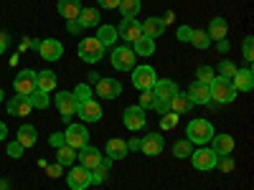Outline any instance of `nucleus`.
Masks as SVG:
<instances>
[{"mask_svg": "<svg viewBox=\"0 0 254 190\" xmlns=\"http://www.w3.org/2000/svg\"><path fill=\"white\" fill-rule=\"evenodd\" d=\"M178 84L171 81V79H158L155 81V87H153V94H155V101H153V109L158 114H165V112H171V101L173 96L178 94Z\"/></svg>", "mask_w": 254, "mask_h": 190, "instance_id": "obj_1", "label": "nucleus"}, {"mask_svg": "<svg viewBox=\"0 0 254 190\" xmlns=\"http://www.w3.org/2000/svg\"><path fill=\"white\" fill-rule=\"evenodd\" d=\"M214 135H216V130H214V124H211L208 119H190L186 124V140L190 144H198V147L208 144Z\"/></svg>", "mask_w": 254, "mask_h": 190, "instance_id": "obj_2", "label": "nucleus"}, {"mask_svg": "<svg viewBox=\"0 0 254 190\" xmlns=\"http://www.w3.org/2000/svg\"><path fill=\"white\" fill-rule=\"evenodd\" d=\"M208 89H211V104H231L239 96V92L231 87V81H226L221 76H216L214 81H211Z\"/></svg>", "mask_w": 254, "mask_h": 190, "instance_id": "obj_3", "label": "nucleus"}, {"mask_svg": "<svg viewBox=\"0 0 254 190\" xmlns=\"http://www.w3.org/2000/svg\"><path fill=\"white\" fill-rule=\"evenodd\" d=\"M135 61H137V56L130 46H115L112 53H110V63H112L115 71H132Z\"/></svg>", "mask_w": 254, "mask_h": 190, "instance_id": "obj_4", "label": "nucleus"}, {"mask_svg": "<svg viewBox=\"0 0 254 190\" xmlns=\"http://www.w3.org/2000/svg\"><path fill=\"white\" fill-rule=\"evenodd\" d=\"M79 58L84 63H99L104 58V46L92 36V38H81L79 41Z\"/></svg>", "mask_w": 254, "mask_h": 190, "instance_id": "obj_5", "label": "nucleus"}, {"mask_svg": "<svg viewBox=\"0 0 254 190\" xmlns=\"http://www.w3.org/2000/svg\"><path fill=\"white\" fill-rule=\"evenodd\" d=\"M190 165L196 167V170H201V173H206V170H214L216 167V160H219V155L211 150V147H206V144H201L198 150H193L190 152Z\"/></svg>", "mask_w": 254, "mask_h": 190, "instance_id": "obj_6", "label": "nucleus"}, {"mask_svg": "<svg viewBox=\"0 0 254 190\" xmlns=\"http://www.w3.org/2000/svg\"><path fill=\"white\" fill-rule=\"evenodd\" d=\"M158 81V74L153 66H147V63H142V66H135L132 69V87L145 92V89H153Z\"/></svg>", "mask_w": 254, "mask_h": 190, "instance_id": "obj_7", "label": "nucleus"}, {"mask_svg": "<svg viewBox=\"0 0 254 190\" xmlns=\"http://www.w3.org/2000/svg\"><path fill=\"white\" fill-rule=\"evenodd\" d=\"M66 185L71 190H87L92 185V170H87L84 165H71V170L66 175Z\"/></svg>", "mask_w": 254, "mask_h": 190, "instance_id": "obj_8", "label": "nucleus"}, {"mask_svg": "<svg viewBox=\"0 0 254 190\" xmlns=\"http://www.w3.org/2000/svg\"><path fill=\"white\" fill-rule=\"evenodd\" d=\"M64 142H66L69 147H74V150H81L84 144H89V132L84 124H71L66 127V132H64Z\"/></svg>", "mask_w": 254, "mask_h": 190, "instance_id": "obj_9", "label": "nucleus"}, {"mask_svg": "<svg viewBox=\"0 0 254 190\" xmlns=\"http://www.w3.org/2000/svg\"><path fill=\"white\" fill-rule=\"evenodd\" d=\"M122 124H125L130 132H140V130H145V124H147L145 109H140L137 104L127 107V109H125V114H122Z\"/></svg>", "mask_w": 254, "mask_h": 190, "instance_id": "obj_10", "label": "nucleus"}, {"mask_svg": "<svg viewBox=\"0 0 254 190\" xmlns=\"http://www.w3.org/2000/svg\"><path fill=\"white\" fill-rule=\"evenodd\" d=\"M13 89L18 96H28L31 92H36V71H31V69L18 71L15 81H13Z\"/></svg>", "mask_w": 254, "mask_h": 190, "instance_id": "obj_11", "label": "nucleus"}, {"mask_svg": "<svg viewBox=\"0 0 254 190\" xmlns=\"http://www.w3.org/2000/svg\"><path fill=\"white\" fill-rule=\"evenodd\" d=\"M56 109L61 114L64 122H71V117L76 114V99L71 92H56Z\"/></svg>", "mask_w": 254, "mask_h": 190, "instance_id": "obj_12", "label": "nucleus"}, {"mask_svg": "<svg viewBox=\"0 0 254 190\" xmlns=\"http://www.w3.org/2000/svg\"><path fill=\"white\" fill-rule=\"evenodd\" d=\"M117 36L125 38L127 44H132V41H137L142 36V26H140V20L137 18H122L120 20V26H117Z\"/></svg>", "mask_w": 254, "mask_h": 190, "instance_id": "obj_13", "label": "nucleus"}, {"mask_svg": "<svg viewBox=\"0 0 254 190\" xmlns=\"http://www.w3.org/2000/svg\"><path fill=\"white\" fill-rule=\"evenodd\" d=\"M163 150H165V140L158 132H150L140 140V152H145L147 157H158Z\"/></svg>", "mask_w": 254, "mask_h": 190, "instance_id": "obj_14", "label": "nucleus"}, {"mask_svg": "<svg viewBox=\"0 0 254 190\" xmlns=\"http://www.w3.org/2000/svg\"><path fill=\"white\" fill-rule=\"evenodd\" d=\"M38 53H41L44 61H59L64 56V44L56 41V38H44L38 44Z\"/></svg>", "mask_w": 254, "mask_h": 190, "instance_id": "obj_15", "label": "nucleus"}, {"mask_svg": "<svg viewBox=\"0 0 254 190\" xmlns=\"http://www.w3.org/2000/svg\"><path fill=\"white\" fill-rule=\"evenodd\" d=\"M76 160H79V165L87 167V170H94V167H99V162H102V152L92 144H84L81 150H76Z\"/></svg>", "mask_w": 254, "mask_h": 190, "instance_id": "obj_16", "label": "nucleus"}, {"mask_svg": "<svg viewBox=\"0 0 254 190\" xmlns=\"http://www.w3.org/2000/svg\"><path fill=\"white\" fill-rule=\"evenodd\" d=\"M231 87L237 92L247 94L254 89V74H252V66H244V69H237V74L231 76Z\"/></svg>", "mask_w": 254, "mask_h": 190, "instance_id": "obj_17", "label": "nucleus"}, {"mask_svg": "<svg viewBox=\"0 0 254 190\" xmlns=\"http://www.w3.org/2000/svg\"><path fill=\"white\" fill-rule=\"evenodd\" d=\"M122 94V84L117 79H110V76H104L97 81V96L102 99H117Z\"/></svg>", "mask_w": 254, "mask_h": 190, "instance_id": "obj_18", "label": "nucleus"}, {"mask_svg": "<svg viewBox=\"0 0 254 190\" xmlns=\"http://www.w3.org/2000/svg\"><path fill=\"white\" fill-rule=\"evenodd\" d=\"M76 114L84 122H99L102 119V107L97 104V99H87V101L76 104Z\"/></svg>", "mask_w": 254, "mask_h": 190, "instance_id": "obj_19", "label": "nucleus"}, {"mask_svg": "<svg viewBox=\"0 0 254 190\" xmlns=\"http://www.w3.org/2000/svg\"><path fill=\"white\" fill-rule=\"evenodd\" d=\"M188 99L193 101V104H201V107H206V104H211V89H208V84H201V81H193L188 87Z\"/></svg>", "mask_w": 254, "mask_h": 190, "instance_id": "obj_20", "label": "nucleus"}, {"mask_svg": "<svg viewBox=\"0 0 254 190\" xmlns=\"http://www.w3.org/2000/svg\"><path fill=\"white\" fill-rule=\"evenodd\" d=\"M211 150H214L219 157H226V155H231V152H234V137H231V135H226V132H221V135H214V137H211Z\"/></svg>", "mask_w": 254, "mask_h": 190, "instance_id": "obj_21", "label": "nucleus"}, {"mask_svg": "<svg viewBox=\"0 0 254 190\" xmlns=\"http://www.w3.org/2000/svg\"><path fill=\"white\" fill-rule=\"evenodd\" d=\"M104 152H107V157L115 162V160H125L130 150H127V142L125 140L112 137V140H107V144H104Z\"/></svg>", "mask_w": 254, "mask_h": 190, "instance_id": "obj_22", "label": "nucleus"}, {"mask_svg": "<svg viewBox=\"0 0 254 190\" xmlns=\"http://www.w3.org/2000/svg\"><path fill=\"white\" fill-rule=\"evenodd\" d=\"M140 26H142V36L153 38V41H155L158 36L165 33V20H163V18H155V15H153V18H147V20H142Z\"/></svg>", "mask_w": 254, "mask_h": 190, "instance_id": "obj_23", "label": "nucleus"}, {"mask_svg": "<svg viewBox=\"0 0 254 190\" xmlns=\"http://www.w3.org/2000/svg\"><path fill=\"white\" fill-rule=\"evenodd\" d=\"M31 101H28V96H13L10 101H8V114L10 117H28L31 114Z\"/></svg>", "mask_w": 254, "mask_h": 190, "instance_id": "obj_24", "label": "nucleus"}, {"mask_svg": "<svg viewBox=\"0 0 254 190\" xmlns=\"http://www.w3.org/2000/svg\"><path fill=\"white\" fill-rule=\"evenodd\" d=\"M208 38L211 41H224L226 36H229V23L221 18V15H216V18H211V23H208Z\"/></svg>", "mask_w": 254, "mask_h": 190, "instance_id": "obj_25", "label": "nucleus"}, {"mask_svg": "<svg viewBox=\"0 0 254 190\" xmlns=\"http://www.w3.org/2000/svg\"><path fill=\"white\" fill-rule=\"evenodd\" d=\"M59 15H64L66 20H76L79 18V13H81V0H59Z\"/></svg>", "mask_w": 254, "mask_h": 190, "instance_id": "obj_26", "label": "nucleus"}, {"mask_svg": "<svg viewBox=\"0 0 254 190\" xmlns=\"http://www.w3.org/2000/svg\"><path fill=\"white\" fill-rule=\"evenodd\" d=\"M36 89L46 92V94H51V92L56 89V74H54L51 69L38 71V74H36Z\"/></svg>", "mask_w": 254, "mask_h": 190, "instance_id": "obj_27", "label": "nucleus"}, {"mask_svg": "<svg viewBox=\"0 0 254 190\" xmlns=\"http://www.w3.org/2000/svg\"><path fill=\"white\" fill-rule=\"evenodd\" d=\"M190 109H193V101L188 99L186 92H178V94L173 96V101H171V112L181 117V114H188Z\"/></svg>", "mask_w": 254, "mask_h": 190, "instance_id": "obj_28", "label": "nucleus"}, {"mask_svg": "<svg viewBox=\"0 0 254 190\" xmlns=\"http://www.w3.org/2000/svg\"><path fill=\"white\" fill-rule=\"evenodd\" d=\"M23 147H36V140H38V132H36V127L33 124H20V130H18V137H15Z\"/></svg>", "mask_w": 254, "mask_h": 190, "instance_id": "obj_29", "label": "nucleus"}, {"mask_svg": "<svg viewBox=\"0 0 254 190\" xmlns=\"http://www.w3.org/2000/svg\"><path fill=\"white\" fill-rule=\"evenodd\" d=\"M132 51H135V56H153L155 53V41L147 38V36H140L137 41H132Z\"/></svg>", "mask_w": 254, "mask_h": 190, "instance_id": "obj_30", "label": "nucleus"}, {"mask_svg": "<svg viewBox=\"0 0 254 190\" xmlns=\"http://www.w3.org/2000/svg\"><path fill=\"white\" fill-rule=\"evenodd\" d=\"M99 44L107 48V46H112L115 41H117V26H97V36H94Z\"/></svg>", "mask_w": 254, "mask_h": 190, "instance_id": "obj_31", "label": "nucleus"}, {"mask_svg": "<svg viewBox=\"0 0 254 190\" xmlns=\"http://www.w3.org/2000/svg\"><path fill=\"white\" fill-rule=\"evenodd\" d=\"M99 13H97V8H81V13H79V26L81 28H94V26H99Z\"/></svg>", "mask_w": 254, "mask_h": 190, "instance_id": "obj_32", "label": "nucleus"}, {"mask_svg": "<svg viewBox=\"0 0 254 190\" xmlns=\"http://www.w3.org/2000/svg\"><path fill=\"white\" fill-rule=\"evenodd\" d=\"M56 162H59L61 167H71V165H76V150H74V147H69V144L59 147V150H56Z\"/></svg>", "mask_w": 254, "mask_h": 190, "instance_id": "obj_33", "label": "nucleus"}, {"mask_svg": "<svg viewBox=\"0 0 254 190\" xmlns=\"http://www.w3.org/2000/svg\"><path fill=\"white\" fill-rule=\"evenodd\" d=\"M28 101H31V107H33V109H49V107H51L49 94H46V92H41V89L31 92V94H28Z\"/></svg>", "mask_w": 254, "mask_h": 190, "instance_id": "obj_34", "label": "nucleus"}, {"mask_svg": "<svg viewBox=\"0 0 254 190\" xmlns=\"http://www.w3.org/2000/svg\"><path fill=\"white\" fill-rule=\"evenodd\" d=\"M120 13H122V18H135L137 13H140V8H142V3L140 0H120Z\"/></svg>", "mask_w": 254, "mask_h": 190, "instance_id": "obj_35", "label": "nucleus"}, {"mask_svg": "<svg viewBox=\"0 0 254 190\" xmlns=\"http://www.w3.org/2000/svg\"><path fill=\"white\" fill-rule=\"evenodd\" d=\"M190 152H193V144H190L188 140H178L173 144V157H178V160H188Z\"/></svg>", "mask_w": 254, "mask_h": 190, "instance_id": "obj_36", "label": "nucleus"}, {"mask_svg": "<svg viewBox=\"0 0 254 190\" xmlns=\"http://www.w3.org/2000/svg\"><path fill=\"white\" fill-rule=\"evenodd\" d=\"M190 44H193L196 48H201V51H206V48L211 46V38H208V33H206V31L193 28V36H190Z\"/></svg>", "mask_w": 254, "mask_h": 190, "instance_id": "obj_37", "label": "nucleus"}, {"mask_svg": "<svg viewBox=\"0 0 254 190\" xmlns=\"http://www.w3.org/2000/svg\"><path fill=\"white\" fill-rule=\"evenodd\" d=\"M71 94H74L76 104H81V101H87V99H92V87H89V84H76V89H74Z\"/></svg>", "mask_w": 254, "mask_h": 190, "instance_id": "obj_38", "label": "nucleus"}, {"mask_svg": "<svg viewBox=\"0 0 254 190\" xmlns=\"http://www.w3.org/2000/svg\"><path fill=\"white\" fill-rule=\"evenodd\" d=\"M196 81H201V84H211V81H214L216 79V71L214 69H211V66H206V63H203V66H198L196 69Z\"/></svg>", "mask_w": 254, "mask_h": 190, "instance_id": "obj_39", "label": "nucleus"}, {"mask_svg": "<svg viewBox=\"0 0 254 190\" xmlns=\"http://www.w3.org/2000/svg\"><path fill=\"white\" fill-rule=\"evenodd\" d=\"M237 69H239V66H234V63H231V61L226 58V61H221V63H219V76H221V79H226V81H231V76L237 74Z\"/></svg>", "mask_w": 254, "mask_h": 190, "instance_id": "obj_40", "label": "nucleus"}, {"mask_svg": "<svg viewBox=\"0 0 254 190\" xmlns=\"http://www.w3.org/2000/svg\"><path fill=\"white\" fill-rule=\"evenodd\" d=\"M176 124H178V114H173V112H165V114H160V130H163V132L173 130Z\"/></svg>", "mask_w": 254, "mask_h": 190, "instance_id": "obj_41", "label": "nucleus"}, {"mask_svg": "<svg viewBox=\"0 0 254 190\" xmlns=\"http://www.w3.org/2000/svg\"><path fill=\"white\" fill-rule=\"evenodd\" d=\"M242 53H244V61H247V66L254 61V38L247 36L244 38V44H242Z\"/></svg>", "mask_w": 254, "mask_h": 190, "instance_id": "obj_42", "label": "nucleus"}, {"mask_svg": "<svg viewBox=\"0 0 254 190\" xmlns=\"http://www.w3.org/2000/svg\"><path fill=\"white\" fill-rule=\"evenodd\" d=\"M153 101H155L153 89H145V92H140V104H137V107L147 112V109H153Z\"/></svg>", "mask_w": 254, "mask_h": 190, "instance_id": "obj_43", "label": "nucleus"}, {"mask_svg": "<svg viewBox=\"0 0 254 190\" xmlns=\"http://www.w3.org/2000/svg\"><path fill=\"white\" fill-rule=\"evenodd\" d=\"M176 36H178L181 44H190V36H193V28H190V26H178Z\"/></svg>", "mask_w": 254, "mask_h": 190, "instance_id": "obj_44", "label": "nucleus"}, {"mask_svg": "<svg viewBox=\"0 0 254 190\" xmlns=\"http://www.w3.org/2000/svg\"><path fill=\"white\" fill-rule=\"evenodd\" d=\"M234 165H237V162L231 160L229 155H226V157H219V160H216V167H219V170H224V173H231V170H234Z\"/></svg>", "mask_w": 254, "mask_h": 190, "instance_id": "obj_45", "label": "nucleus"}, {"mask_svg": "<svg viewBox=\"0 0 254 190\" xmlns=\"http://www.w3.org/2000/svg\"><path fill=\"white\" fill-rule=\"evenodd\" d=\"M23 150H26V147H23V144H20L18 140L8 144V155H10V157H15V160H18V157H23Z\"/></svg>", "mask_w": 254, "mask_h": 190, "instance_id": "obj_46", "label": "nucleus"}, {"mask_svg": "<svg viewBox=\"0 0 254 190\" xmlns=\"http://www.w3.org/2000/svg\"><path fill=\"white\" fill-rule=\"evenodd\" d=\"M107 180V170H102V167H94L92 170V185H102Z\"/></svg>", "mask_w": 254, "mask_h": 190, "instance_id": "obj_47", "label": "nucleus"}, {"mask_svg": "<svg viewBox=\"0 0 254 190\" xmlns=\"http://www.w3.org/2000/svg\"><path fill=\"white\" fill-rule=\"evenodd\" d=\"M49 144L54 147V150H59V147L66 144V142H64V132H54V135L49 137Z\"/></svg>", "mask_w": 254, "mask_h": 190, "instance_id": "obj_48", "label": "nucleus"}, {"mask_svg": "<svg viewBox=\"0 0 254 190\" xmlns=\"http://www.w3.org/2000/svg\"><path fill=\"white\" fill-rule=\"evenodd\" d=\"M99 3V8H104V10H115L117 5H120V0H97Z\"/></svg>", "mask_w": 254, "mask_h": 190, "instance_id": "obj_49", "label": "nucleus"}, {"mask_svg": "<svg viewBox=\"0 0 254 190\" xmlns=\"http://www.w3.org/2000/svg\"><path fill=\"white\" fill-rule=\"evenodd\" d=\"M66 31H69V33H81L79 20H66Z\"/></svg>", "mask_w": 254, "mask_h": 190, "instance_id": "obj_50", "label": "nucleus"}, {"mask_svg": "<svg viewBox=\"0 0 254 190\" xmlns=\"http://www.w3.org/2000/svg\"><path fill=\"white\" fill-rule=\"evenodd\" d=\"M127 150H132V152H137V150H140V140H137V137H132L130 142H127Z\"/></svg>", "mask_w": 254, "mask_h": 190, "instance_id": "obj_51", "label": "nucleus"}, {"mask_svg": "<svg viewBox=\"0 0 254 190\" xmlns=\"http://www.w3.org/2000/svg\"><path fill=\"white\" fill-rule=\"evenodd\" d=\"M5 48H8V36L0 31V53H5Z\"/></svg>", "mask_w": 254, "mask_h": 190, "instance_id": "obj_52", "label": "nucleus"}, {"mask_svg": "<svg viewBox=\"0 0 254 190\" xmlns=\"http://www.w3.org/2000/svg\"><path fill=\"white\" fill-rule=\"evenodd\" d=\"M49 175H51V178H59V175H61V165H59V162L49 167Z\"/></svg>", "mask_w": 254, "mask_h": 190, "instance_id": "obj_53", "label": "nucleus"}, {"mask_svg": "<svg viewBox=\"0 0 254 190\" xmlns=\"http://www.w3.org/2000/svg\"><path fill=\"white\" fill-rule=\"evenodd\" d=\"M97 76H99L97 71H89V74H87V84H89V87H92V84H97V81H99Z\"/></svg>", "mask_w": 254, "mask_h": 190, "instance_id": "obj_54", "label": "nucleus"}, {"mask_svg": "<svg viewBox=\"0 0 254 190\" xmlns=\"http://www.w3.org/2000/svg\"><path fill=\"white\" fill-rule=\"evenodd\" d=\"M8 137V127H5V122H0V142H3Z\"/></svg>", "mask_w": 254, "mask_h": 190, "instance_id": "obj_55", "label": "nucleus"}, {"mask_svg": "<svg viewBox=\"0 0 254 190\" xmlns=\"http://www.w3.org/2000/svg\"><path fill=\"white\" fill-rule=\"evenodd\" d=\"M219 51H224V53L229 51V41H226V38H224V41H219Z\"/></svg>", "mask_w": 254, "mask_h": 190, "instance_id": "obj_56", "label": "nucleus"}, {"mask_svg": "<svg viewBox=\"0 0 254 190\" xmlns=\"http://www.w3.org/2000/svg\"><path fill=\"white\" fill-rule=\"evenodd\" d=\"M0 190H8V183L5 180H0Z\"/></svg>", "mask_w": 254, "mask_h": 190, "instance_id": "obj_57", "label": "nucleus"}, {"mask_svg": "<svg viewBox=\"0 0 254 190\" xmlns=\"http://www.w3.org/2000/svg\"><path fill=\"white\" fill-rule=\"evenodd\" d=\"M3 99H5V94H3V89H0V104H3Z\"/></svg>", "mask_w": 254, "mask_h": 190, "instance_id": "obj_58", "label": "nucleus"}]
</instances>
